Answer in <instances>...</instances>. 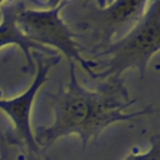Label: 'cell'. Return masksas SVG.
Instances as JSON below:
<instances>
[{"label": "cell", "mask_w": 160, "mask_h": 160, "mask_svg": "<svg viewBox=\"0 0 160 160\" xmlns=\"http://www.w3.org/2000/svg\"><path fill=\"white\" fill-rule=\"evenodd\" d=\"M0 11L2 14V21L0 24V48L8 44L19 45L25 52L28 64L32 68L30 50L48 51V48L30 41L19 30V28L16 26V1H1Z\"/></svg>", "instance_id": "6"}, {"label": "cell", "mask_w": 160, "mask_h": 160, "mask_svg": "<svg viewBox=\"0 0 160 160\" xmlns=\"http://www.w3.org/2000/svg\"><path fill=\"white\" fill-rule=\"evenodd\" d=\"M71 20L65 22L81 51L89 50L90 58L111 45V40L125 36L142 16L145 0L119 1H71Z\"/></svg>", "instance_id": "2"}, {"label": "cell", "mask_w": 160, "mask_h": 160, "mask_svg": "<svg viewBox=\"0 0 160 160\" xmlns=\"http://www.w3.org/2000/svg\"><path fill=\"white\" fill-rule=\"evenodd\" d=\"M34 55L38 61V71H36V78L32 82V85L20 96L12 99V100H0V109H2L5 112L9 114L11 118L14 126H15V132L16 138L21 140L25 144V150L34 151L36 154H40V148L35 142V139L31 134L30 129V106L32 104L34 96L36 91L40 89L41 84L45 81V78L49 72V70L59 62L60 58L58 55L49 56V58H42L39 56L38 51H34Z\"/></svg>", "instance_id": "5"}, {"label": "cell", "mask_w": 160, "mask_h": 160, "mask_svg": "<svg viewBox=\"0 0 160 160\" xmlns=\"http://www.w3.org/2000/svg\"><path fill=\"white\" fill-rule=\"evenodd\" d=\"M0 160H19L12 141H9V138L4 134L0 138Z\"/></svg>", "instance_id": "8"}, {"label": "cell", "mask_w": 160, "mask_h": 160, "mask_svg": "<svg viewBox=\"0 0 160 160\" xmlns=\"http://www.w3.org/2000/svg\"><path fill=\"white\" fill-rule=\"evenodd\" d=\"M68 4L69 1H56L55 6L49 9H31L26 6V1H16V26L30 41L56 48L69 61H79L86 72L95 79L96 74L88 60L81 56V49L75 42L72 32L60 18V11Z\"/></svg>", "instance_id": "4"}, {"label": "cell", "mask_w": 160, "mask_h": 160, "mask_svg": "<svg viewBox=\"0 0 160 160\" xmlns=\"http://www.w3.org/2000/svg\"><path fill=\"white\" fill-rule=\"evenodd\" d=\"M159 48L160 1L154 0L148 2V9L125 36L86 60L96 74L95 79L105 80L110 76H120L129 68L138 69L142 78L149 60L159 51Z\"/></svg>", "instance_id": "3"}, {"label": "cell", "mask_w": 160, "mask_h": 160, "mask_svg": "<svg viewBox=\"0 0 160 160\" xmlns=\"http://www.w3.org/2000/svg\"><path fill=\"white\" fill-rule=\"evenodd\" d=\"M25 160H41V158H40V154H36L34 151L26 150V158H25Z\"/></svg>", "instance_id": "9"}, {"label": "cell", "mask_w": 160, "mask_h": 160, "mask_svg": "<svg viewBox=\"0 0 160 160\" xmlns=\"http://www.w3.org/2000/svg\"><path fill=\"white\" fill-rule=\"evenodd\" d=\"M125 160H160V140L155 135L151 138V148L144 154H130Z\"/></svg>", "instance_id": "7"}, {"label": "cell", "mask_w": 160, "mask_h": 160, "mask_svg": "<svg viewBox=\"0 0 160 160\" xmlns=\"http://www.w3.org/2000/svg\"><path fill=\"white\" fill-rule=\"evenodd\" d=\"M69 65L68 86L50 95L55 114L54 124L39 131L34 138L39 148H48L60 136L76 134L85 149L89 140L96 139L108 125L154 112L149 108L131 114L124 112L135 100L130 98L121 76H110L95 90H88L78 82L75 61H69Z\"/></svg>", "instance_id": "1"}, {"label": "cell", "mask_w": 160, "mask_h": 160, "mask_svg": "<svg viewBox=\"0 0 160 160\" xmlns=\"http://www.w3.org/2000/svg\"><path fill=\"white\" fill-rule=\"evenodd\" d=\"M0 4H1V1H0Z\"/></svg>", "instance_id": "10"}]
</instances>
